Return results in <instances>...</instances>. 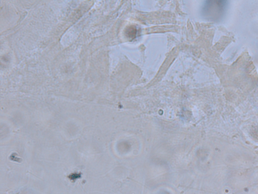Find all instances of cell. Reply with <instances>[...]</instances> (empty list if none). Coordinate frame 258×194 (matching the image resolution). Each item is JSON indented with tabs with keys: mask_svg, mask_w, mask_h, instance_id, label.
Instances as JSON below:
<instances>
[{
	"mask_svg": "<svg viewBox=\"0 0 258 194\" xmlns=\"http://www.w3.org/2000/svg\"><path fill=\"white\" fill-rule=\"evenodd\" d=\"M227 6V2L208 1L205 4L203 12L205 16L212 20H217L223 16Z\"/></svg>",
	"mask_w": 258,
	"mask_h": 194,
	"instance_id": "1",
	"label": "cell"
}]
</instances>
